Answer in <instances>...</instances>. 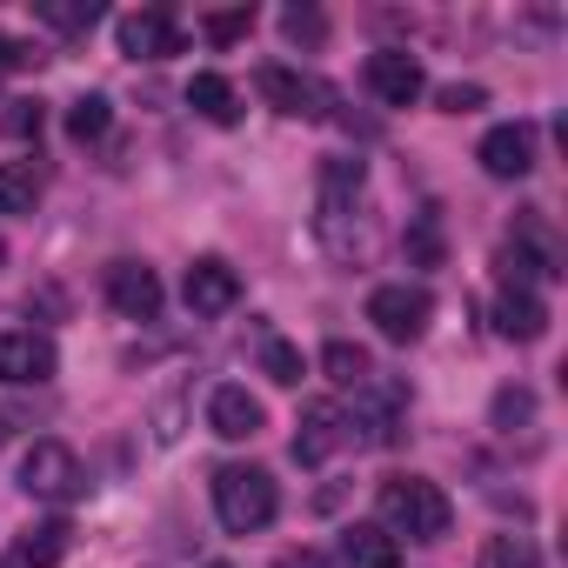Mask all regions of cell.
Masks as SVG:
<instances>
[{"label": "cell", "instance_id": "cell-31", "mask_svg": "<svg viewBox=\"0 0 568 568\" xmlns=\"http://www.w3.org/2000/svg\"><path fill=\"white\" fill-rule=\"evenodd\" d=\"M0 261H8V241H0Z\"/></svg>", "mask_w": 568, "mask_h": 568}, {"label": "cell", "instance_id": "cell-8", "mask_svg": "<svg viewBox=\"0 0 568 568\" xmlns=\"http://www.w3.org/2000/svg\"><path fill=\"white\" fill-rule=\"evenodd\" d=\"M108 302H114V315H128V322H154V315H161V274H154L148 261H114V267H108Z\"/></svg>", "mask_w": 568, "mask_h": 568}, {"label": "cell", "instance_id": "cell-10", "mask_svg": "<svg viewBox=\"0 0 568 568\" xmlns=\"http://www.w3.org/2000/svg\"><path fill=\"white\" fill-rule=\"evenodd\" d=\"M181 295H187L194 315H227V308L241 302V274H234L221 254H201V261L187 267V281H181Z\"/></svg>", "mask_w": 568, "mask_h": 568}, {"label": "cell", "instance_id": "cell-23", "mask_svg": "<svg viewBox=\"0 0 568 568\" xmlns=\"http://www.w3.org/2000/svg\"><path fill=\"white\" fill-rule=\"evenodd\" d=\"M261 368H267V382H281V388H295V382L308 375V362H302L295 342H267V348H261Z\"/></svg>", "mask_w": 568, "mask_h": 568}, {"label": "cell", "instance_id": "cell-29", "mask_svg": "<svg viewBox=\"0 0 568 568\" xmlns=\"http://www.w3.org/2000/svg\"><path fill=\"white\" fill-rule=\"evenodd\" d=\"M435 101H442V114H475V108H481L488 94H481V88H462V81H455V88H442Z\"/></svg>", "mask_w": 568, "mask_h": 568}, {"label": "cell", "instance_id": "cell-1", "mask_svg": "<svg viewBox=\"0 0 568 568\" xmlns=\"http://www.w3.org/2000/svg\"><path fill=\"white\" fill-rule=\"evenodd\" d=\"M382 528L402 541H442L455 528V501L428 481V475H388L382 481Z\"/></svg>", "mask_w": 568, "mask_h": 568}, {"label": "cell", "instance_id": "cell-21", "mask_svg": "<svg viewBox=\"0 0 568 568\" xmlns=\"http://www.w3.org/2000/svg\"><path fill=\"white\" fill-rule=\"evenodd\" d=\"M475 568H541V555H535L528 535H488L481 555H475Z\"/></svg>", "mask_w": 568, "mask_h": 568}, {"label": "cell", "instance_id": "cell-20", "mask_svg": "<svg viewBox=\"0 0 568 568\" xmlns=\"http://www.w3.org/2000/svg\"><path fill=\"white\" fill-rule=\"evenodd\" d=\"M34 14L54 28V34H88L101 21V0H34Z\"/></svg>", "mask_w": 568, "mask_h": 568}, {"label": "cell", "instance_id": "cell-15", "mask_svg": "<svg viewBox=\"0 0 568 568\" xmlns=\"http://www.w3.org/2000/svg\"><path fill=\"white\" fill-rule=\"evenodd\" d=\"M342 568H402V541L382 528V521H355L342 528Z\"/></svg>", "mask_w": 568, "mask_h": 568}, {"label": "cell", "instance_id": "cell-6", "mask_svg": "<svg viewBox=\"0 0 568 568\" xmlns=\"http://www.w3.org/2000/svg\"><path fill=\"white\" fill-rule=\"evenodd\" d=\"M187 48L181 21L168 8H141V14H121V54L128 61H174Z\"/></svg>", "mask_w": 568, "mask_h": 568}, {"label": "cell", "instance_id": "cell-18", "mask_svg": "<svg viewBox=\"0 0 568 568\" xmlns=\"http://www.w3.org/2000/svg\"><path fill=\"white\" fill-rule=\"evenodd\" d=\"M34 201H41V168L0 161V214H34Z\"/></svg>", "mask_w": 568, "mask_h": 568}, {"label": "cell", "instance_id": "cell-2", "mask_svg": "<svg viewBox=\"0 0 568 568\" xmlns=\"http://www.w3.org/2000/svg\"><path fill=\"white\" fill-rule=\"evenodd\" d=\"M274 508H281V488H274V475H267V468L234 462V468H221V475H214V515H221V528H227V535H254V528H267V521H274Z\"/></svg>", "mask_w": 568, "mask_h": 568}, {"label": "cell", "instance_id": "cell-27", "mask_svg": "<svg viewBox=\"0 0 568 568\" xmlns=\"http://www.w3.org/2000/svg\"><path fill=\"white\" fill-rule=\"evenodd\" d=\"M0 134H41V101H8V114H0Z\"/></svg>", "mask_w": 568, "mask_h": 568}, {"label": "cell", "instance_id": "cell-24", "mask_svg": "<svg viewBox=\"0 0 568 568\" xmlns=\"http://www.w3.org/2000/svg\"><path fill=\"white\" fill-rule=\"evenodd\" d=\"M247 28H254V8H227V14H207V21H201V34H207L214 48H234V41H247Z\"/></svg>", "mask_w": 568, "mask_h": 568}, {"label": "cell", "instance_id": "cell-11", "mask_svg": "<svg viewBox=\"0 0 568 568\" xmlns=\"http://www.w3.org/2000/svg\"><path fill=\"white\" fill-rule=\"evenodd\" d=\"M475 161H481L495 181H521V174L535 168V128H528V121H501V128H488Z\"/></svg>", "mask_w": 568, "mask_h": 568}, {"label": "cell", "instance_id": "cell-9", "mask_svg": "<svg viewBox=\"0 0 568 568\" xmlns=\"http://www.w3.org/2000/svg\"><path fill=\"white\" fill-rule=\"evenodd\" d=\"M342 442H348V415H342V402H308L302 422H295V462H302V468H322Z\"/></svg>", "mask_w": 568, "mask_h": 568}, {"label": "cell", "instance_id": "cell-5", "mask_svg": "<svg viewBox=\"0 0 568 568\" xmlns=\"http://www.w3.org/2000/svg\"><path fill=\"white\" fill-rule=\"evenodd\" d=\"M254 88H261V101H267L274 114H288V121H328V101H335V94H328L315 74H302V68H261Z\"/></svg>", "mask_w": 568, "mask_h": 568}, {"label": "cell", "instance_id": "cell-33", "mask_svg": "<svg viewBox=\"0 0 568 568\" xmlns=\"http://www.w3.org/2000/svg\"><path fill=\"white\" fill-rule=\"evenodd\" d=\"M214 568H227V561H214Z\"/></svg>", "mask_w": 568, "mask_h": 568}, {"label": "cell", "instance_id": "cell-17", "mask_svg": "<svg viewBox=\"0 0 568 568\" xmlns=\"http://www.w3.org/2000/svg\"><path fill=\"white\" fill-rule=\"evenodd\" d=\"M68 541H74V528L54 515V521H34L28 535H21V561L28 568H61L68 561Z\"/></svg>", "mask_w": 568, "mask_h": 568}, {"label": "cell", "instance_id": "cell-32", "mask_svg": "<svg viewBox=\"0 0 568 568\" xmlns=\"http://www.w3.org/2000/svg\"><path fill=\"white\" fill-rule=\"evenodd\" d=\"M0 568H14V561H0Z\"/></svg>", "mask_w": 568, "mask_h": 568}, {"label": "cell", "instance_id": "cell-3", "mask_svg": "<svg viewBox=\"0 0 568 568\" xmlns=\"http://www.w3.org/2000/svg\"><path fill=\"white\" fill-rule=\"evenodd\" d=\"M21 488H28L34 501H54V508H61V501H74V495L88 488L81 455H74L68 442H54V435H48V442H34V448L21 455Z\"/></svg>", "mask_w": 568, "mask_h": 568}, {"label": "cell", "instance_id": "cell-28", "mask_svg": "<svg viewBox=\"0 0 568 568\" xmlns=\"http://www.w3.org/2000/svg\"><path fill=\"white\" fill-rule=\"evenodd\" d=\"M274 568H342V561H335L328 548H281Z\"/></svg>", "mask_w": 568, "mask_h": 568}, {"label": "cell", "instance_id": "cell-19", "mask_svg": "<svg viewBox=\"0 0 568 568\" xmlns=\"http://www.w3.org/2000/svg\"><path fill=\"white\" fill-rule=\"evenodd\" d=\"M322 368H328V382H335V388H362V382L375 375L368 348H355V342H328V348H322Z\"/></svg>", "mask_w": 568, "mask_h": 568}, {"label": "cell", "instance_id": "cell-26", "mask_svg": "<svg viewBox=\"0 0 568 568\" xmlns=\"http://www.w3.org/2000/svg\"><path fill=\"white\" fill-rule=\"evenodd\" d=\"M281 34H288V41H308V48H315V41L328 34V21H322L315 8H288V14H281Z\"/></svg>", "mask_w": 568, "mask_h": 568}, {"label": "cell", "instance_id": "cell-22", "mask_svg": "<svg viewBox=\"0 0 568 568\" xmlns=\"http://www.w3.org/2000/svg\"><path fill=\"white\" fill-rule=\"evenodd\" d=\"M108 121H114V108H108L101 94H81V101L68 108V134H74V141H101Z\"/></svg>", "mask_w": 568, "mask_h": 568}, {"label": "cell", "instance_id": "cell-16", "mask_svg": "<svg viewBox=\"0 0 568 568\" xmlns=\"http://www.w3.org/2000/svg\"><path fill=\"white\" fill-rule=\"evenodd\" d=\"M187 108H194L201 121H214V128H234V121H241L234 81H221V74H194V81H187Z\"/></svg>", "mask_w": 568, "mask_h": 568}, {"label": "cell", "instance_id": "cell-4", "mask_svg": "<svg viewBox=\"0 0 568 568\" xmlns=\"http://www.w3.org/2000/svg\"><path fill=\"white\" fill-rule=\"evenodd\" d=\"M428 315H435L428 288H408V281H388V288L368 295V322H375L382 342H422L428 335Z\"/></svg>", "mask_w": 568, "mask_h": 568}, {"label": "cell", "instance_id": "cell-13", "mask_svg": "<svg viewBox=\"0 0 568 568\" xmlns=\"http://www.w3.org/2000/svg\"><path fill=\"white\" fill-rule=\"evenodd\" d=\"M495 335L501 342H541L548 335V308L535 288H501L495 295Z\"/></svg>", "mask_w": 568, "mask_h": 568}, {"label": "cell", "instance_id": "cell-14", "mask_svg": "<svg viewBox=\"0 0 568 568\" xmlns=\"http://www.w3.org/2000/svg\"><path fill=\"white\" fill-rule=\"evenodd\" d=\"M207 428H214L221 442H254V435H261V402L227 382V388L207 395Z\"/></svg>", "mask_w": 568, "mask_h": 568}, {"label": "cell", "instance_id": "cell-25", "mask_svg": "<svg viewBox=\"0 0 568 568\" xmlns=\"http://www.w3.org/2000/svg\"><path fill=\"white\" fill-rule=\"evenodd\" d=\"M528 415H535V395H528V388H501V395H495V428H508V435H515Z\"/></svg>", "mask_w": 568, "mask_h": 568}, {"label": "cell", "instance_id": "cell-7", "mask_svg": "<svg viewBox=\"0 0 568 568\" xmlns=\"http://www.w3.org/2000/svg\"><path fill=\"white\" fill-rule=\"evenodd\" d=\"M422 61L408 54V48H382V54H368V94L382 101V108H415L422 101Z\"/></svg>", "mask_w": 568, "mask_h": 568}, {"label": "cell", "instance_id": "cell-12", "mask_svg": "<svg viewBox=\"0 0 568 568\" xmlns=\"http://www.w3.org/2000/svg\"><path fill=\"white\" fill-rule=\"evenodd\" d=\"M54 368H61V355H54V342L48 335H0V382H14V388H41V382H54Z\"/></svg>", "mask_w": 568, "mask_h": 568}, {"label": "cell", "instance_id": "cell-30", "mask_svg": "<svg viewBox=\"0 0 568 568\" xmlns=\"http://www.w3.org/2000/svg\"><path fill=\"white\" fill-rule=\"evenodd\" d=\"M41 54L28 48V41H14V34H0V74H14V68H34Z\"/></svg>", "mask_w": 568, "mask_h": 568}]
</instances>
